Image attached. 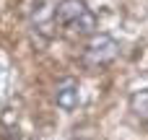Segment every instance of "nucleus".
<instances>
[{
	"label": "nucleus",
	"instance_id": "f257e3e1",
	"mask_svg": "<svg viewBox=\"0 0 148 140\" xmlns=\"http://www.w3.org/2000/svg\"><path fill=\"white\" fill-rule=\"evenodd\" d=\"M55 21L78 36H88L96 31V13L86 5V0H60L55 5Z\"/></svg>",
	"mask_w": 148,
	"mask_h": 140
},
{
	"label": "nucleus",
	"instance_id": "f03ea898",
	"mask_svg": "<svg viewBox=\"0 0 148 140\" xmlns=\"http://www.w3.org/2000/svg\"><path fill=\"white\" fill-rule=\"evenodd\" d=\"M117 55H120V44H117L114 36L91 34V39H88V44L83 49V62H86V68L99 70V68H107L109 62H114Z\"/></svg>",
	"mask_w": 148,
	"mask_h": 140
},
{
	"label": "nucleus",
	"instance_id": "7ed1b4c3",
	"mask_svg": "<svg viewBox=\"0 0 148 140\" xmlns=\"http://www.w3.org/2000/svg\"><path fill=\"white\" fill-rule=\"evenodd\" d=\"M78 99H81V88H78V81L75 78L57 81V86H55V104L62 112H73L78 107Z\"/></svg>",
	"mask_w": 148,
	"mask_h": 140
},
{
	"label": "nucleus",
	"instance_id": "20e7f679",
	"mask_svg": "<svg viewBox=\"0 0 148 140\" xmlns=\"http://www.w3.org/2000/svg\"><path fill=\"white\" fill-rule=\"evenodd\" d=\"M130 112L143 122L148 125V88H140L130 96Z\"/></svg>",
	"mask_w": 148,
	"mask_h": 140
},
{
	"label": "nucleus",
	"instance_id": "39448f33",
	"mask_svg": "<svg viewBox=\"0 0 148 140\" xmlns=\"http://www.w3.org/2000/svg\"><path fill=\"white\" fill-rule=\"evenodd\" d=\"M73 140H83V138H73Z\"/></svg>",
	"mask_w": 148,
	"mask_h": 140
}]
</instances>
